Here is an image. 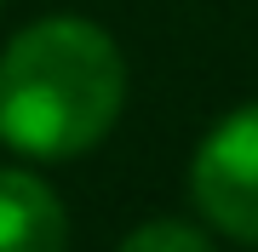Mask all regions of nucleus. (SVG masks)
I'll use <instances>...</instances> for the list:
<instances>
[{
    "label": "nucleus",
    "mask_w": 258,
    "mask_h": 252,
    "mask_svg": "<svg viewBox=\"0 0 258 252\" xmlns=\"http://www.w3.org/2000/svg\"><path fill=\"white\" fill-rule=\"evenodd\" d=\"M126 103L120 46L86 18H40L0 52V143L29 160L98 149Z\"/></svg>",
    "instance_id": "f257e3e1"
},
{
    "label": "nucleus",
    "mask_w": 258,
    "mask_h": 252,
    "mask_svg": "<svg viewBox=\"0 0 258 252\" xmlns=\"http://www.w3.org/2000/svg\"><path fill=\"white\" fill-rule=\"evenodd\" d=\"M189 195L212 229L258 246V103L207 132L189 166Z\"/></svg>",
    "instance_id": "f03ea898"
},
{
    "label": "nucleus",
    "mask_w": 258,
    "mask_h": 252,
    "mask_svg": "<svg viewBox=\"0 0 258 252\" xmlns=\"http://www.w3.org/2000/svg\"><path fill=\"white\" fill-rule=\"evenodd\" d=\"M69 212L35 172L6 166L0 172V252H63Z\"/></svg>",
    "instance_id": "7ed1b4c3"
},
{
    "label": "nucleus",
    "mask_w": 258,
    "mask_h": 252,
    "mask_svg": "<svg viewBox=\"0 0 258 252\" xmlns=\"http://www.w3.org/2000/svg\"><path fill=\"white\" fill-rule=\"evenodd\" d=\"M120 252H212V241L207 229L184 224V218H149L120 241Z\"/></svg>",
    "instance_id": "20e7f679"
}]
</instances>
